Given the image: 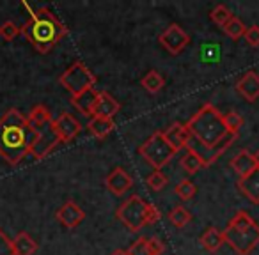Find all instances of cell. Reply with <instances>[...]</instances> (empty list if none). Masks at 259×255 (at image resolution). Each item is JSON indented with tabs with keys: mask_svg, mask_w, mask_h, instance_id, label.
<instances>
[{
	"mask_svg": "<svg viewBox=\"0 0 259 255\" xmlns=\"http://www.w3.org/2000/svg\"><path fill=\"white\" fill-rule=\"evenodd\" d=\"M187 130L190 137L201 144V149H195L204 162V167H209L231 147L238 135H231L224 124V117L211 103H204L187 122Z\"/></svg>",
	"mask_w": 259,
	"mask_h": 255,
	"instance_id": "1",
	"label": "cell"
},
{
	"mask_svg": "<svg viewBox=\"0 0 259 255\" xmlns=\"http://www.w3.org/2000/svg\"><path fill=\"white\" fill-rule=\"evenodd\" d=\"M39 138L41 131L16 108H9L0 117V156L9 165H18L27 155H32Z\"/></svg>",
	"mask_w": 259,
	"mask_h": 255,
	"instance_id": "2",
	"label": "cell"
},
{
	"mask_svg": "<svg viewBox=\"0 0 259 255\" xmlns=\"http://www.w3.org/2000/svg\"><path fill=\"white\" fill-rule=\"evenodd\" d=\"M27 41L36 48L39 54H48L57 43L68 36V27L59 22V18L47 8L32 13L30 20L20 29Z\"/></svg>",
	"mask_w": 259,
	"mask_h": 255,
	"instance_id": "3",
	"label": "cell"
},
{
	"mask_svg": "<svg viewBox=\"0 0 259 255\" xmlns=\"http://www.w3.org/2000/svg\"><path fill=\"white\" fill-rule=\"evenodd\" d=\"M222 234L226 243L238 255H250V251L259 244V225L247 211H238Z\"/></svg>",
	"mask_w": 259,
	"mask_h": 255,
	"instance_id": "4",
	"label": "cell"
},
{
	"mask_svg": "<svg viewBox=\"0 0 259 255\" xmlns=\"http://www.w3.org/2000/svg\"><path fill=\"white\" fill-rule=\"evenodd\" d=\"M139 155H141L155 170H162L163 167L172 162V158L178 155V151L167 142L163 131H155V133L139 147Z\"/></svg>",
	"mask_w": 259,
	"mask_h": 255,
	"instance_id": "5",
	"label": "cell"
},
{
	"mask_svg": "<svg viewBox=\"0 0 259 255\" xmlns=\"http://www.w3.org/2000/svg\"><path fill=\"white\" fill-rule=\"evenodd\" d=\"M148 206L141 195H132L119 206L115 216L130 232L137 234L144 229V225H148Z\"/></svg>",
	"mask_w": 259,
	"mask_h": 255,
	"instance_id": "6",
	"label": "cell"
},
{
	"mask_svg": "<svg viewBox=\"0 0 259 255\" xmlns=\"http://www.w3.org/2000/svg\"><path fill=\"white\" fill-rule=\"evenodd\" d=\"M96 75L83 64L82 61H76L59 76V83L68 90L71 96L85 92V90L94 89L96 85Z\"/></svg>",
	"mask_w": 259,
	"mask_h": 255,
	"instance_id": "7",
	"label": "cell"
},
{
	"mask_svg": "<svg viewBox=\"0 0 259 255\" xmlns=\"http://www.w3.org/2000/svg\"><path fill=\"white\" fill-rule=\"evenodd\" d=\"M48 128H50L52 133H54L55 137H57V140L62 142V144L73 142L76 137H78L80 131H82L80 121L75 117V115L68 114V112H62L59 117H55L54 121L50 122Z\"/></svg>",
	"mask_w": 259,
	"mask_h": 255,
	"instance_id": "8",
	"label": "cell"
},
{
	"mask_svg": "<svg viewBox=\"0 0 259 255\" xmlns=\"http://www.w3.org/2000/svg\"><path fill=\"white\" fill-rule=\"evenodd\" d=\"M158 41L162 43V46L165 48L169 54L180 55L181 52L188 46V43H190V36L181 29V25L172 23V25H169L162 34H160Z\"/></svg>",
	"mask_w": 259,
	"mask_h": 255,
	"instance_id": "9",
	"label": "cell"
},
{
	"mask_svg": "<svg viewBox=\"0 0 259 255\" xmlns=\"http://www.w3.org/2000/svg\"><path fill=\"white\" fill-rule=\"evenodd\" d=\"M55 218H57L59 222L66 227V229H75V227H78L80 223L83 222V218H85V213H83V209L80 208L76 202L66 200L64 204L57 209V213H55Z\"/></svg>",
	"mask_w": 259,
	"mask_h": 255,
	"instance_id": "10",
	"label": "cell"
},
{
	"mask_svg": "<svg viewBox=\"0 0 259 255\" xmlns=\"http://www.w3.org/2000/svg\"><path fill=\"white\" fill-rule=\"evenodd\" d=\"M121 105L119 101L107 90H98L96 103L93 108V117H103V119H114L115 114H119Z\"/></svg>",
	"mask_w": 259,
	"mask_h": 255,
	"instance_id": "11",
	"label": "cell"
},
{
	"mask_svg": "<svg viewBox=\"0 0 259 255\" xmlns=\"http://www.w3.org/2000/svg\"><path fill=\"white\" fill-rule=\"evenodd\" d=\"M105 186L114 195L121 197V195H124L130 188L134 186V179H132V176H130L122 167H115V169L105 177Z\"/></svg>",
	"mask_w": 259,
	"mask_h": 255,
	"instance_id": "12",
	"label": "cell"
},
{
	"mask_svg": "<svg viewBox=\"0 0 259 255\" xmlns=\"http://www.w3.org/2000/svg\"><path fill=\"white\" fill-rule=\"evenodd\" d=\"M236 186L240 190V193L245 198H248V202L259 204V167L252 170L250 174H247L245 177H240Z\"/></svg>",
	"mask_w": 259,
	"mask_h": 255,
	"instance_id": "13",
	"label": "cell"
},
{
	"mask_svg": "<svg viewBox=\"0 0 259 255\" xmlns=\"http://www.w3.org/2000/svg\"><path fill=\"white\" fill-rule=\"evenodd\" d=\"M163 135H165L167 142H169L178 152L190 145V138H192L190 131H188L187 126L181 124V122H172V124L163 131Z\"/></svg>",
	"mask_w": 259,
	"mask_h": 255,
	"instance_id": "14",
	"label": "cell"
},
{
	"mask_svg": "<svg viewBox=\"0 0 259 255\" xmlns=\"http://www.w3.org/2000/svg\"><path fill=\"white\" fill-rule=\"evenodd\" d=\"M236 90L243 99H247L248 103H254L259 97V75L254 71H248L247 75H243L236 83Z\"/></svg>",
	"mask_w": 259,
	"mask_h": 255,
	"instance_id": "15",
	"label": "cell"
},
{
	"mask_svg": "<svg viewBox=\"0 0 259 255\" xmlns=\"http://www.w3.org/2000/svg\"><path fill=\"white\" fill-rule=\"evenodd\" d=\"M231 169L238 174V177H245L247 174H250L254 169H257L255 165V160H254V155H252L248 149H241L236 156L229 162Z\"/></svg>",
	"mask_w": 259,
	"mask_h": 255,
	"instance_id": "16",
	"label": "cell"
},
{
	"mask_svg": "<svg viewBox=\"0 0 259 255\" xmlns=\"http://www.w3.org/2000/svg\"><path fill=\"white\" fill-rule=\"evenodd\" d=\"M39 248L37 241L30 236L29 232L22 230V232L16 234V237L13 239V250H15V255H34Z\"/></svg>",
	"mask_w": 259,
	"mask_h": 255,
	"instance_id": "17",
	"label": "cell"
},
{
	"mask_svg": "<svg viewBox=\"0 0 259 255\" xmlns=\"http://www.w3.org/2000/svg\"><path fill=\"white\" fill-rule=\"evenodd\" d=\"M96 97H98V90L91 89V90H85V92L78 94V96H71L69 103L87 117H93V108H94V103H96Z\"/></svg>",
	"mask_w": 259,
	"mask_h": 255,
	"instance_id": "18",
	"label": "cell"
},
{
	"mask_svg": "<svg viewBox=\"0 0 259 255\" xmlns=\"http://www.w3.org/2000/svg\"><path fill=\"white\" fill-rule=\"evenodd\" d=\"M115 122L114 119H103V117H91V121L87 122V130L91 131V135L100 140L107 138L108 135L114 131Z\"/></svg>",
	"mask_w": 259,
	"mask_h": 255,
	"instance_id": "19",
	"label": "cell"
},
{
	"mask_svg": "<svg viewBox=\"0 0 259 255\" xmlns=\"http://www.w3.org/2000/svg\"><path fill=\"white\" fill-rule=\"evenodd\" d=\"M180 163H181V169H183L188 176H194V174H197L201 169H204V162H202L201 156H199V152L195 151L192 145H188L187 147V152L181 156Z\"/></svg>",
	"mask_w": 259,
	"mask_h": 255,
	"instance_id": "20",
	"label": "cell"
},
{
	"mask_svg": "<svg viewBox=\"0 0 259 255\" xmlns=\"http://www.w3.org/2000/svg\"><path fill=\"white\" fill-rule=\"evenodd\" d=\"M57 144H59L57 137H55V135L52 133L50 128H48L47 133H43V131H41V138H39V142L36 144V147H34L32 156H34L36 160H43L45 156L50 155V151H52V149H54Z\"/></svg>",
	"mask_w": 259,
	"mask_h": 255,
	"instance_id": "21",
	"label": "cell"
},
{
	"mask_svg": "<svg viewBox=\"0 0 259 255\" xmlns=\"http://www.w3.org/2000/svg\"><path fill=\"white\" fill-rule=\"evenodd\" d=\"M201 244L204 246V250L211 251V253H215V251H219L220 248H222V244L226 243V239H224V234L220 232L219 229H215V227H209V229H206V232L201 236Z\"/></svg>",
	"mask_w": 259,
	"mask_h": 255,
	"instance_id": "22",
	"label": "cell"
},
{
	"mask_svg": "<svg viewBox=\"0 0 259 255\" xmlns=\"http://www.w3.org/2000/svg\"><path fill=\"white\" fill-rule=\"evenodd\" d=\"M27 121H29L34 128H43V126H50L54 117H52V112L48 107H45V105H36V107L30 110V114L27 115Z\"/></svg>",
	"mask_w": 259,
	"mask_h": 255,
	"instance_id": "23",
	"label": "cell"
},
{
	"mask_svg": "<svg viewBox=\"0 0 259 255\" xmlns=\"http://www.w3.org/2000/svg\"><path fill=\"white\" fill-rule=\"evenodd\" d=\"M141 85L144 87L148 92L156 94V92H160V90L163 89V85H165V78H163V76L160 75L158 71L151 69V71H148L144 76H142Z\"/></svg>",
	"mask_w": 259,
	"mask_h": 255,
	"instance_id": "24",
	"label": "cell"
},
{
	"mask_svg": "<svg viewBox=\"0 0 259 255\" xmlns=\"http://www.w3.org/2000/svg\"><path fill=\"white\" fill-rule=\"evenodd\" d=\"M169 220H170V223H172L174 227H178V229H183V227H187L188 223H190L192 213L188 211L187 208H183V206H176V208L170 209Z\"/></svg>",
	"mask_w": 259,
	"mask_h": 255,
	"instance_id": "25",
	"label": "cell"
},
{
	"mask_svg": "<svg viewBox=\"0 0 259 255\" xmlns=\"http://www.w3.org/2000/svg\"><path fill=\"white\" fill-rule=\"evenodd\" d=\"M209 18H211V22L215 23V25H219L224 29V27L234 18V15L224 4H219V6H215V9H213L211 13H209Z\"/></svg>",
	"mask_w": 259,
	"mask_h": 255,
	"instance_id": "26",
	"label": "cell"
},
{
	"mask_svg": "<svg viewBox=\"0 0 259 255\" xmlns=\"http://www.w3.org/2000/svg\"><path fill=\"white\" fill-rule=\"evenodd\" d=\"M222 117H224V124H226L227 131L231 135L240 133V130L243 128V117L238 112H227V114H222Z\"/></svg>",
	"mask_w": 259,
	"mask_h": 255,
	"instance_id": "27",
	"label": "cell"
},
{
	"mask_svg": "<svg viewBox=\"0 0 259 255\" xmlns=\"http://www.w3.org/2000/svg\"><path fill=\"white\" fill-rule=\"evenodd\" d=\"M245 30H247L245 23L241 22L240 18H236V16L224 27V32H226V36L231 37V39H240L241 36H245Z\"/></svg>",
	"mask_w": 259,
	"mask_h": 255,
	"instance_id": "28",
	"label": "cell"
},
{
	"mask_svg": "<svg viewBox=\"0 0 259 255\" xmlns=\"http://www.w3.org/2000/svg\"><path fill=\"white\" fill-rule=\"evenodd\" d=\"M146 184H148L153 191H160L169 184V179H167V176L162 170H153L148 176V179H146Z\"/></svg>",
	"mask_w": 259,
	"mask_h": 255,
	"instance_id": "29",
	"label": "cell"
},
{
	"mask_svg": "<svg viewBox=\"0 0 259 255\" xmlns=\"http://www.w3.org/2000/svg\"><path fill=\"white\" fill-rule=\"evenodd\" d=\"M174 191H176V195L181 198V200H190V198H194L197 188H195V184L192 183L190 179H183L176 184V190Z\"/></svg>",
	"mask_w": 259,
	"mask_h": 255,
	"instance_id": "30",
	"label": "cell"
},
{
	"mask_svg": "<svg viewBox=\"0 0 259 255\" xmlns=\"http://www.w3.org/2000/svg\"><path fill=\"white\" fill-rule=\"evenodd\" d=\"M20 32V27H16V23L13 22H4L0 25V37L4 41H13Z\"/></svg>",
	"mask_w": 259,
	"mask_h": 255,
	"instance_id": "31",
	"label": "cell"
},
{
	"mask_svg": "<svg viewBox=\"0 0 259 255\" xmlns=\"http://www.w3.org/2000/svg\"><path fill=\"white\" fill-rule=\"evenodd\" d=\"M148 250H149V255H163V251H165V243H163L160 237L153 236L148 239Z\"/></svg>",
	"mask_w": 259,
	"mask_h": 255,
	"instance_id": "32",
	"label": "cell"
},
{
	"mask_svg": "<svg viewBox=\"0 0 259 255\" xmlns=\"http://www.w3.org/2000/svg\"><path fill=\"white\" fill-rule=\"evenodd\" d=\"M130 255H149V250H148V239L146 237H139L128 250Z\"/></svg>",
	"mask_w": 259,
	"mask_h": 255,
	"instance_id": "33",
	"label": "cell"
},
{
	"mask_svg": "<svg viewBox=\"0 0 259 255\" xmlns=\"http://www.w3.org/2000/svg\"><path fill=\"white\" fill-rule=\"evenodd\" d=\"M0 255H15V250H13V239H9L2 229H0Z\"/></svg>",
	"mask_w": 259,
	"mask_h": 255,
	"instance_id": "34",
	"label": "cell"
},
{
	"mask_svg": "<svg viewBox=\"0 0 259 255\" xmlns=\"http://www.w3.org/2000/svg\"><path fill=\"white\" fill-rule=\"evenodd\" d=\"M245 41H247L250 46H259V25H252L245 30Z\"/></svg>",
	"mask_w": 259,
	"mask_h": 255,
	"instance_id": "35",
	"label": "cell"
},
{
	"mask_svg": "<svg viewBox=\"0 0 259 255\" xmlns=\"http://www.w3.org/2000/svg\"><path fill=\"white\" fill-rule=\"evenodd\" d=\"M160 218H162V215H160L158 208H156L155 204H149L148 206V225L149 223H156Z\"/></svg>",
	"mask_w": 259,
	"mask_h": 255,
	"instance_id": "36",
	"label": "cell"
},
{
	"mask_svg": "<svg viewBox=\"0 0 259 255\" xmlns=\"http://www.w3.org/2000/svg\"><path fill=\"white\" fill-rule=\"evenodd\" d=\"M110 255H130V253H128V250H121V248H119V250H114V251H112Z\"/></svg>",
	"mask_w": 259,
	"mask_h": 255,
	"instance_id": "37",
	"label": "cell"
},
{
	"mask_svg": "<svg viewBox=\"0 0 259 255\" xmlns=\"http://www.w3.org/2000/svg\"><path fill=\"white\" fill-rule=\"evenodd\" d=\"M254 160H255V165L259 167V149H257V151L254 152Z\"/></svg>",
	"mask_w": 259,
	"mask_h": 255,
	"instance_id": "38",
	"label": "cell"
}]
</instances>
